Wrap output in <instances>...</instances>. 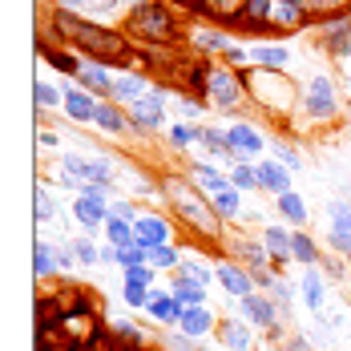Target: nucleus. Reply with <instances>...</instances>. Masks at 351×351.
<instances>
[{
	"instance_id": "nucleus-27",
	"label": "nucleus",
	"mask_w": 351,
	"mask_h": 351,
	"mask_svg": "<svg viewBox=\"0 0 351 351\" xmlns=\"http://www.w3.org/2000/svg\"><path fill=\"white\" fill-rule=\"evenodd\" d=\"M263 243H267L275 263H291V246H295V234L291 230H282L279 222L275 226H263Z\"/></svg>"
},
{
	"instance_id": "nucleus-57",
	"label": "nucleus",
	"mask_w": 351,
	"mask_h": 351,
	"mask_svg": "<svg viewBox=\"0 0 351 351\" xmlns=\"http://www.w3.org/2000/svg\"><path fill=\"white\" fill-rule=\"evenodd\" d=\"M319 267H323L331 279H343V263H339V258H327V254H323V258H319Z\"/></svg>"
},
{
	"instance_id": "nucleus-16",
	"label": "nucleus",
	"mask_w": 351,
	"mask_h": 351,
	"mask_svg": "<svg viewBox=\"0 0 351 351\" xmlns=\"http://www.w3.org/2000/svg\"><path fill=\"white\" fill-rule=\"evenodd\" d=\"M73 218L81 222V230H106L109 222V202H97V198H81L77 194V202H73Z\"/></svg>"
},
{
	"instance_id": "nucleus-59",
	"label": "nucleus",
	"mask_w": 351,
	"mask_h": 351,
	"mask_svg": "<svg viewBox=\"0 0 351 351\" xmlns=\"http://www.w3.org/2000/svg\"><path fill=\"white\" fill-rule=\"evenodd\" d=\"M125 351H166V348H149V343H130Z\"/></svg>"
},
{
	"instance_id": "nucleus-47",
	"label": "nucleus",
	"mask_w": 351,
	"mask_h": 351,
	"mask_svg": "<svg viewBox=\"0 0 351 351\" xmlns=\"http://www.w3.org/2000/svg\"><path fill=\"white\" fill-rule=\"evenodd\" d=\"M271 149H275V158H279L291 174H295V170H303V158H299V149H291V145H282V141H275V138H271Z\"/></svg>"
},
{
	"instance_id": "nucleus-15",
	"label": "nucleus",
	"mask_w": 351,
	"mask_h": 351,
	"mask_svg": "<svg viewBox=\"0 0 351 351\" xmlns=\"http://www.w3.org/2000/svg\"><path fill=\"white\" fill-rule=\"evenodd\" d=\"M182 303L174 299V291H154L149 295V307H145V315L154 319V323H162V327H178L182 323Z\"/></svg>"
},
{
	"instance_id": "nucleus-51",
	"label": "nucleus",
	"mask_w": 351,
	"mask_h": 351,
	"mask_svg": "<svg viewBox=\"0 0 351 351\" xmlns=\"http://www.w3.org/2000/svg\"><path fill=\"white\" fill-rule=\"evenodd\" d=\"M113 331H117L125 343H145V331L134 327V323H125V319H113Z\"/></svg>"
},
{
	"instance_id": "nucleus-33",
	"label": "nucleus",
	"mask_w": 351,
	"mask_h": 351,
	"mask_svg": "<svg viewBox=\"0 0 351 351\" xmlns=\"http://www.w3.org/2000/svg\"><path fill=\"white\" fill-rule=\"evenodd\" d=\"M97 130H106V134H125L130 125H125V113L113 106V101H101L97 106V121H93Z\"/></svg>"
},
{
	"instance_id": "nucleus-7",
	"label": "nucleus",
	"mask_w": 351,
	"mask_h": 351,
	"mask_svg": "<svg viewBox=\"0 0 351 351\" xmlns=\"http://www.w3.org/2000/svg\"><path fill=\"white\" fill-rule=\"evenodd\" d=\"M166 101H170L166 89H149L141 101L130 106V125H134L138 134H154V130H162V125H166Z\"/></svg>"
},
{
	"instance_id": "nucleus-11",
	"label": "nucleus",
	"mask_w": 351,
	"mask_h": 351,
	"mask_svg": "<svg viewBox=\"0 0 351 351\" xmlns=\"http://www.w3.org/2000/svg\"><path fill=\"white\" fill-rule=\"evenodd\" d=\"M214 271H218V287H222L230 299H246V295H254V275L246 271L243 263H218Z\"/></svg>"
},
{
	"instance_id": "nucleus-2",
	"label": "nucleus",
	"mask_w": 351,
	"mask_h": 351,
	"mask_svg": "<svg viewBox=\"0 0 351 351\" xmlns=\"http://www.w3.org/2000/svg\"><path fill=\"white\" fill-rule=\"evenodd\" d=\"M162 190H166L170 206L178 210V222H186V230H194L198 239H210V243L222 234V218L214 214L210 198L194 182H186V178H162Z\"/></svg>"
},
{
	"instance_id": "nucleus-12",
	"label": "nucleus",
	"mask_w": 351,
	"mask_h": 351,
	"mask_svg": "<svg viewBox=\"0 0 351 351\" xmlns=\"http://www.w3.org/2000/svg\"><path fill=\"white\" fill-rule=\"evenodd\" d=\"M134 239H138V246L154 250V246L170 243L174 230H170V222H166L162 214H138V222H134Z\"/></svg>"
},
{
	"instance_id": "nucleus-19",
	"label": "nucleus",
	"mask_w": 351,
	"mask_h": 351,
	"mask_svg": "<svg viewBox=\"0 0 351 351\" xmlns=\"http://www.w3.org/2000/svg\"><path fill=\"white\" fill-rule=\"evenodd\" d=\"M218 343L222 351H250V327L243 315H230L218 323Z\"/></svg>"
},
{
	"instance_id": "nucleus-41",
	"label": "nucleus",
	"mask_w": 351,
	"mask_h": 351,
	"mask_svg": "<svg viewBox=\"0 0 351 351\" xmlns=\"http://www.w3.org/2000/svg\"><path fill=\"white\" fill-rule=\"evenodd\" d=\"M230 186L234 190H258V170H254V162H234V170H230Z\"/></svg>"
},
{
	"instance_id": "nucleus-56",
	"label": "nucleus",
	"mask_w": 351,
	"mask_h": 351,
	"mask_svg": "<svg viewBox=\"0 0 351 351\" xmlns=\"http://www.w3.org/2000/svg\"><path fill=\"white\" fill-rule=\"evenodd\" d=\"M206 101H190V97H174V109L178 113H186V117H194V113H202Z\"/></svg>"
},
{
	"instance_id": "nucleus-18",
	"label": "nucleus",
	"mask_w": 351,
	"mask_h": 351,
	"mask_svg": "<svg viewBox=\"0 0 351 351\" xmlns=\"http://www.w3.org/2000/svg\"><path fill=\"white\" fill-rule=\"evenodd\" d=\"M307 12V25H331L351 12V0H299Z\"/></svg>"
},
{
	"instance_id": "nucleus-3",
	"label": "nucleus",
	"mask_w": 351,
	"mask_h": 351,
	"mask_svg": "<svg viewBox=\"0 0 351 351\" xmlns=\"http://www.w3.org/2000/svg\"><path fill=\"white\" fill-rule=\"evenodd\" d=\"M243 81H246V93L267 109V113H279V117L291 113V106H295V85H291L279 69H258V65H250V69H243Z\"/></svg>"
},
{
	"instance_id": "nucleus-25",
	"label": "nucleus",
	"mask_w": 351,
	"mask_h": 351,
	"mask_svg": "<svg viewBox=\"0 0 351 351\" xmlns=\"http://www.w3.org/2000/svg\"><path fill=\"white\" fill-rule=\"evenodd\" d=\"M170 291H174V299L182 303V307H202V303H206V282L190 279V275H182V271H174Z\"/></svg>"
},
{
	"instance_id": "nucleus-21",
	"label": "nucleus",
	"mask_w": 351,
	"mask_h": 351,
	"mask_svg": "<svg viewBox=\"0 0 351 351\" xmlns=\"http://www.w3.org/2000/svg\"><path fill=\"white\" fill-rule=\"evenodd\" d=\"M178 331H186L190 339H206L214 331V307L210 303H202V307H186L182 311V323H178Z\"/></svg>"
},
{
	"instance_id": "nucleus-42",
	"label": "nucleus",
	"mask_w": 351,
	"mask_h": 351,
	"mask_svg": "<svg viewBox=\"0 0 351 351\" xmlns=\"http://www.w3.org/2000/svg\"><path fill=\"white\" fill-rule=\"evenodd\" d=\"M166 138L174 149H190L194 141H198V130L194 125H186V121H174V125H166Z\"/></svg>"
},
{
	"instance_id": "nucleus-34",
	"label": "nucleus",
	"mask_w": 351,
	"mask_h": 351,
	"mask_svg": "<svg viewBox=\"0 0 351 351\" xmlns=\"http://www.w3.org/2000/svg\"><path fill=\"white\" fill-rule=\"evenodd\" d=\"M275 206H279V214L287 218V222H299V226L307 222V202H303V198H299L295 190L279 194V198H275Z\"/></svg>"
},
{
	"instance_id": "nucleus-54",
	"label": "nucleus",
	"mask_w": 351,
	"mask_h": 351,
	"mask_svg": "<svg viewBox=\"0 0 351 351\" xmlns=\"http://www.w3.org/2000/svg\"><path fill=\"white\" fill-rule=\"evenodd\" d=\"M222 57H226V61H230L234 69H250V53H246V49H239V45H230V49H226Z\"/></svg>"
},
{
	"instance_id": "nucleus-31",
	"label": "nucleus",
	"mask_w": 351,
	"mask_h": 351,
	"mask_svg": "<svg viewBox=\"0 0 351 351\" xmlns=\"http://www.w3.org/2000/svg\"><path fill=\"white\" fill-rule=\"evenodd\" d=\"M214 214L222 218V222H234V218H243V190H226V194H218L210 198Z\"/></svg>"
},
{
	"instance_id": "nucleus-45",
	"label": "nucleus",
	"mask_w": 351,
	"mask_h": 351,
	"mask_svg": "<svg viewBox=\"0 0 351 351\" xmlns=\"http://www.w3.org/2000/svg\"><path fill=\"white\" fill-rule=\"evenodd\" d=\"M149 287H134V282H121V299H125V307H138V311H145L149 307Z\"/></svg>"
},
{
	"instance_id": "nucleus-23",
	"label": "nucleus",
	"mask_w": 351,
	"mask_h": 351,
	"mask_svg": "<svg viewBox=\"0 0 351 351\" xmlns=\"http://www.w3.org/2000/svg\"><path fill=\"white\" fill-rule=\"evenodd\" d=\"M239 254H243V267L254 275V279H258L263 271H271V263H275L263 239H243V243H239Z\"/></svg>"
},
{
	"instance_id": "nucleus-55",
	"label": "nucleus",
	"mask_w": 351,
	"mask_h": 351,
	"mask_svg": "<svg viewBox=\"0 0 351 351\" xmlns=\"http://www.w3.org/2000/svg\"><path fill=\"white\" fill-rule=\"evenodd\" d=\"M190 343H194V339H190L186 331H174V335L166 339V351H198V348H190Z\"/></svg>"
},
{
	"instance_id": "nucleus-17",
	"label": "nucleus",
	"mask_w": 351,
	"mask_h": 351,
	"mask_svg": "<svg viewBox=\"0 0 351 351\" xmlns=\"http://www.w3.org/2000/svg\"><path fill=\"white\" fill-rule=\"evenodd\" d=\"M190 182H194L206 198H218V194L234 190V186H230V174H222V170H214V166H202V162L190 166Z\"/></svg>"
},
{
	"instance_id": "nucleus-6",
	"label": "nucleus",
	"mask_w": 351,
	"mask_h": 351,
	"mask_svg": "<svg viewBox=\"0 0 351 351\" xmlns=\"http://www.w3.org/2000/svg\"><path fill=\"white\" fill-rule=\"evenodd\" d=\"M303 113L307 117H315V121H331L335 113H339V93H335V85H331V77H311V85H307V93H303Z\"/></svg>"
},
{
	"instance_id": "nucleus-28",
	"label": "nucleus",
	"mask_w": 351,
	"mask_h": 351,
	"mask_svg": "<svg viewBox=\"0 0 351 351\" xmlns=\"http://www.w3.org/2000/svg\"><path fill=\"white\" fill-rule=\"evenodd\" d=\"M65 12H77V16H113L121 0H57Z\"/></svg>"
},
{
	"instance_id": "nucleus-48",
	"label": "nucleus",
	"mask_w": 351,
	"mask_h": 351,
	"mask_svg": "<svg viewBox=\"0 0 351 351\" xmlns=\"http://www.w3.org/2000/svg\"><path fill=\"white\" fill-rule=\"evenodd\" d=\"M36 106H65V93H61V89H53V85H49V81H36Z\"/></svg>"
},
{
	"instance_id": "nucleus-53",
	"label": "nucleus",
	"mask_w": 351,
	"mask_h": 351,
	"mask_svg": "<svg viewBox=\"0 0 351 351\" xmlns=\"http://www.w3.org/2000/svg\"><path fill=\"white\" fill-rule=\"evenodd\" d=\"M109 218H125V222H138V210H134V202H125V198H113V202H109Z\"/></svg>"
},
{
	"instance_id": "nucleus-61",
	"label": "nucleus",
	"mask_w": 351,
	"mask_h": 351,
	"mask_svg": "<svg viewBox=\"0 0 351 351\" xmlns=\"http://www.w3.org/2000/svg\"><path fill=\"white\" fill-rule=\"evenodd\" d=\"M271 351H291V348H271Z\"/></svg>"
},
{
	"instance_id": "nucleus-22",
	"label": "nucleus",
	"mask_w": 351,
	"mask_h": 351,
	"mask_svg": "<svg viewBox=\"0 0 351 351\" xmlns=\"http://www.w3.org/2000/svg\"><path fill=\"white\" fill-rule=\"evenodd\" d=\"M97 93H89V89H69L65 93V113H69V121H97Z\"/></svg>"
},
{
	"instance_id": "nucleus-30",
	"label": "nucleus",
	"mask_w": 351,
	"mask_h": 351,
	"mask_svg": "<svg viewBox=\"0 0 351 351\" xmlns=\"http://www.w3.org/2000/svg\"><path fill=\"white\" fill-rule=\"evenodd\" d=\"M198 141L210 149V154H218V158H226V162H239L234 158V149H230V138H226V130H214V125H198Z\"/></svg>"
},
{
	"instance_id": "nucleus-5",
	"label": "nucleus",
	"mask_w": 351,
	"mask_h": 351,
	"mask_svg": "<svg viewBox=\"0 0 351 351\" xmlns=\"http://www.w3.org/2000/svg\"><path fill=\"white\" fill-rule=\"evenodd\" d=\"M243 93H246V81L243 73L234 69H210L206 73V93H202V101L214 109H239L243 106Z\"/></svg>"
},
{
	"instance_id": "nucleus-32",
	"label": "nucleus",
	"mask_w": 351,
	"mask_h": 351,
	"mask_svg": "<svg viewBox=\"0 0 351 351\" xmlns=\"http://www.w3.org/2000/svg\"><path fill=\"white\" fill-rule=\"evenodd\" d=\"M53 271H61V263H57V246H53V243H36V250H33V275H36V279H49Z\"/></svg>"
},
{
	"instance_id": "nucleus-52",
	"label": "nucleus",
	"mask_w": 351,
	"mask_h": 351,
	"mask_svg": "<svg viewBox=\"0 0 351 351\" xmlns=\"http://www.w3.org/2000/svg\"><path fill=\"white\" fill-rule=\"evenodd\" d=\"M33 202H36V222H49V218L57 214V206H53V198H49L45 190H36V194H33Z\"/></svg>"
},
{
	"instance_id": "nucleus-29",
	"label": "nucleus",
	"mask_w": 351,
	"mask_h": 351,
	"mask_svg": "<svg viewBox=\"0 0 351 351\" xmlns=\"http://www.w3.org/2000/svg\"><path fill=\"white\" fill-rule=\"evenodd\" d=\"M287 61H291V53L282 49V45H258L254 53H250V65H258V69H287Z\"/></svg>"
},
{
	"instance_id": "nucleus-24",
	"label": "nucleus",
	"mask_w": 351,
	"mask_h": 351,
	"mask_svg": "<svg viewBox=\"0 0 351 351\" xmlns=\"http://www.w3.org/2000/svg\"><path fill=\"white\" fill-rule=\"evenodd\" d=\"M299 299L307 303V311H323V299H327V287H323V275L319 267H303V282H299Z\"/></svg>"
},
{
	"instance_id": "nucleus-38",
	"label": "nucleus",
	"mask_w": 351,
	"mask_h": 351,
	"mask_svg": "<svg viewBox=\"0 0 351 351\" xmlns=\"http://www.w3.org/2000/svg\"><path fill=\"white\" fill-rule=\"evenodd\" d=\"M106 243L113 246H134V222H125V218H109L106 222Z\"/></svg>"
},
{
	"instance_id": "nucleus-20",
	"label": "nucleus",
	"mask_w": 351,
	"mask_h": 351,
	"mask_svg": "<svg viewBox=\"0 0 351 351\" xmlns=\"http://www.w3.org/2000/svg\"><path fill=\"white\" fill-rule=\"evenodd\" d=\"M149 93V81L141 77V73H117L113 77V97L109 101H121V106H134Z\"/></svg>"
},
{
	"instance_id": "nucleus-60",
	"label": "nucleus",
	"mask_w": 351,
	"mask_h": 351,
	"mask_svg": "<svg viewBox=\"0 0 351 351\" xmlns=\"http://www.w3.org/2000/svg\"><path fill=\"white\" fill-rule=\"evenodd\" d=\"M141 4H158V0H134V8H141Z\"/></svg>"
},
{
	"instance_id": "nucleus-39",
	"label": "nucleus",
	"mask_w": 351,
	"mask_h": 351,
	"mask_svg": "<svg viewBox=\"0 0 351 351\" xmlns=\"http://www.w3.org/2000/svg\"><path fill=\"white\" fill-rule=\"evenodd\" d=\"M182 275H190V279H198V282H218V271H210V263H202V258H194V254H186L182 258V267H178Z\"/></svg>"
},
{
	"instance_id": "nucleus-50",
	"label": "nucleus",
	"mask_w": 351,
	"mask_h": 351,
	"mask_svg": "<svg viewBox=\"0 0 351 351\" xmlns=\"http://www.w3.org/2000/svg\"><path fill=\"white\" fill-rule=\"evenodd\" d=\"M271 299L279 303V311L287 315V311H291V303H295V295H291V282H287V279H275V287H271Z\"/></svg>"
},
{
	"instance_id": "nucleus-58",
	"label": "nucleus",
	"mask_w": 351,
	"mask_h": 351,
	"mask_svg": "<svg viewBox=\"0 0 351 351\" xmlns=\"http://www.w3.org/2000/svg\"><path fill=\"white\" fill-rule=\"evenodd\" d=\"M106 339V335H101ZM101 339H89V343H69V348H61V351H106L101 348Z\"/></svg>"
},
{
	"instance_id": "nucleus-4",
	"label": "nucleus",
	"mask_w": 351,
	"mask_h": 351,
	"mask_svg": "<svg viewBox=\"0 0 351 351\" xmlns=\"http://www.w3.org/2000/svg\"><path fill=\"white\" fill-rule=\"evenodd\" d=\"M125 29H130V36H138V40H145V45H170L178 36V16L170 4H141V8H134L130 12V21H125Z\"/></svg>"
},
{
	"instance_id": "nucleus-26",
	"label": "nucleus",
	"mask_w": 351,
	"mask_h": 351,
	"mask_svg": "<svg viewBox=\"0 0 351 351\" xmlns=\"http://www.w3.org/2000/svg\"><path fill=\"white\" fill-rule=\"evenodd\" d=\"M323 40H327V53H335V57H348L351 53V16H339V21H331V25H323Z\"/></svg>"
},
{
	"instance_id": "nucleus-40",
	"label": "nucleus",
	"mask_w": 351,
	"mask_h": 351,
	"mask_svg": "<svg viewBox=\"0 0 351 351\" xmlns=\"http://www.w3.org/2000/svg\"><path fill=\"white\" fill-rule=\"evenodd\" d=\"M194 45H198L202 53H226V49H230V36L218 33V29H198V33H194Z\"/></svg>"
},
{
	"instance_id": "nucleus-35",
	"label": "nucleus",
	"mask_w": 351,
	"mask_h": 351,
	"mask_svg": "<svg viewBox=\"0 0 351 351\" xmlns=\"http://www.w3.org/2000/svg\"><path fill=\"white\" fill-rule=\"evenodd\" d=\"M291 258H295V263H303V267H319V258H323V254H319V246L311 243V239H307L303 230H295V246H291Z\"/></svg>"
},
{
	"instance_id": "nucleus-46",
	"label": "nucleus",
	"mask_w": 351,
	"mask_h": 351,
	"mask_svg": "<svg viewBox=\"0 0 351 351\" xmlns=\"http://www.w3.org/2000/svg\"><path fill=\"white\" fill-rule=\"evenodd\" d=\"M154 275H158V267H154V263H141V267H130V271H121V279L134 282V287H149V282H154Z\"/></svg>"
},
{
	"instance_id": "nucleus-43",
	"label": "nucleus",
	"mask_w": 351,
	"mask_h": 351,
	"mask_svg": "<svg viewBox=\"0 0 351 351\" xmlns=\"http://www.w3.org/2000/svg\"><path fill=\"white\" fill-rule=\"evenodd\" d=\"M243 8H246V0H206V12H210V16H218L222 25H226V21H234Z\"/></svg>"
},
{
	"instance_id": "nucleus-10",
	"label": "nucleus",
	"mask_w": 351,
	"mask_h": 351,
	"mask_svg": "<svg viewBox=\"0 0 351 351\" xmlns=\"http://www.w3.org/2000/svg\"><path fill=\"white\" fill-rule=\"evenodd\" d=\"M243 303V319L246 323H254V327H263V331H279V307H275V299L271 295H246L239 299Z\"/></svg>"
},
{
	"instance_id": "nucleus-1",
	"label": "nucleus",
	"mask_w": 351,
	"mask_h": 351,
	"mask_svg": "<svg viewBox=\"0 0 351 351\" xmlns=\"http://www.w3.org/2000/svg\"><path fill=\"white\" fill-rule=\"evenodd\" d=\"M49 25H53V33L61 36L65 45H73L85 61H97V65H117V69H125V65H134L130 57H134V49H130V40L117 33V29H106V25H97V21H89V16H77V12H65V8H57L53 16H49Z\"/></svg>"
},
{
	"instance_id": "nucleus-37",
	"label": "nucleus",
	"mask_w": 351,
	"mask_h": 351,
	"mask_svg": "<svg viewBox=\"0 0 351 351\" xmlns=\"http://www.w3.org/2000/svg\"><path fill=\"white\" fill-rule=\"evenodd\" d=\"M182 258H186V254H178L174 243H162V246H154V250H149V263H154L158 271H178V267H182Z\"/></svg>"
},
{
	"instance_id": "nucleus-62",
	"label": "nucleus",
	"mask_w": 351,
	"mask_h": 351,
	"mask_svg": "<svg viewBox=\"0 0 351 351\" xmlns=\"http://www.w3.org/2000/svg\"><path fill=\"white\" fill-rule=\"evenodd\" d=\"M343 258H348V263H351V250H348V254H343Z\"/></svg>"
},
{
	"instance_id": "nucleus-13",
	"label": "nucleus",
	"mask_w": 351,
	"mask_h": 351,
	"mask_svg": "<svg viewBox=\"0 0 351 351\" xmlns=\"http://www.w3.org/2000/svg\"><path fill=\"white\" fill-rule=\"evenodd\" d=\"M254 170H258V190H267V194H275V198L291 190V170L282 166L279 158H258Z\"/></svg>"
},
{
	"instance_id": "nucleus-64",
	"label": "nucleus",
	"mask_w": 351,
	"mask_h": 351,
	"mask_svg": "<svg viewBox=\"0 0 351 351\" xmlns=\"http://www.w3.org/2000/svg\"><path fill=\"white\" fill-rule=\"evenodd\" d=\"M182 4H186V0H182Z\"/></svg>"
},
{
	"instance_id": "nucleus-49",
	"label": "nucleus",
	"mask_w": 351,
	"mask_h": 351,
	"mask_svg": "<svg viewBox=\"0 0 351 351\" xmlns=\"http://www.w3.org/2000/svg\"><path fill=\"white\" fill-rule=\"evenodd\" d=\"M73 254H77V263H81V267H93V263H101V250L89 243V239H77V243H73Z\"/></svg>"
},
{
	"instance_id": "nucleus-36",
	"label": "nucleus",
	"mask_w": 351,
	"mask_h": 351,
	"mask_svg": "<svg viewBox=\"0 0 351 351\" xmlns=\"http://www.w3.org/2000/svg\"><path fill=\"white\" fill-rule=\"evenodd\" d=\"M327 218V234H351V202H331Z\"/></svg>"
},
{
	"instance_id": "nucleus-9",
	"label": "nucleus",
	"mask_w": 351,
	"mask_h": 351,
	"mask_svg": "<svg viewBox=\"0 0 351 351\" xmlns=\"http://www.w3.org/2000/svg\"><path fill=\"white\" fill-rule=\"evenodd\" d=\"M226 138H230V149H234L239 162H258V154L267 149V138H263L254 125H246V121L226 125Z\"/></svg>"
},
{
	"instance_id": "nucleus-8",
	"label": "nucleus",
	"mask_w": 351,
	"mask_h": 351,
	"mask_svg": "<svg viewBox=\"0 0 351 351\" xmlns=\"http://www.w3.org/2000/svg\"><path fill=\"white\" fill-rule=\"evenodd\" d=\"M61 174L77 178L81 186H85V182L109 186V182L117 178V170H113V162H106V158H81V154H65V158H61Z\"/></svg>"
},
{
	"instance_id": "nucleus-14",
	"label": "nucleus",
	"mask_w": 351,
	"mask_h": 351,
	"mask_svg": "<svg viewBox=\"0 0 351 351\" xmlns=\"http://www.w3.org/2000/svg\"><path fill=\"white\" fill-rule=\"evenodd\" d=\"M81 89H89V93H97V97H113V73L106 69V65H97V61H81V69H77V77H73Z\"/></svg>"
},
{
	"instance_id": "nucleus-44",
	"label": "nucleus",
	"mask_w": 351,
	"mask_h": 351,
	"mask_svg": "<svg viewBox=\"0 0 351 351\" xmlns=\"http://www.w3.org/2000/svg\"><path fill=\"white\" fill-rule=\"evenodd\" d=\"M40 57H49V65L61 73H69V77H77V69H81V61L77 57H69V53H57V49H45L40 45Z\"/></svg>"
},
{
	"instance_id": "nucleus-63",
	"label": "nucleus",
	"mask_w": 351,
	"mask_h": 351,
	"mask_svg": "<svg viewBox=\"0 0 351 351\" xmlns=\"http://www.w3.org/2000/svg\"><path fill=\"white\" fill-rule=\"evenodd\" d=\"M198 351H210V348H198Z\"/></svg>"
}]
</instances>
